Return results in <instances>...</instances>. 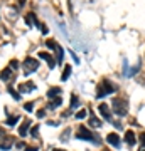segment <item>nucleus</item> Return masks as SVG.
I'll use <instances>...</instances> for the list:
<instances>
[{"label": "nucleus", "instance_id": "nucleus-5", "mask_svg": "<svg viewBox=\"0 0 145 151\" xmlns=\"http://www.w3.org/2000/svg\"><path fill=\"white\" fill-rule=\"evenodd\" d=\"M15 72H17V70L10 69V67L7 65L5 69H4L2 72H0V79H2L4 82H10L12 79H15Z\"/></svg>", "mask_w": 145, "mask_h": 151}, {"label": "nucleus", "instance_id": "nucleus-7", "mask_svg": "<svg viewBox=\"0 0 145 151\" xmlns=\"http://www.w3.org/2000/svg\"><path fill=\"white\" fill-rule=\"evenodd\" d=\"M98 111H100V114H101V116H103L105 119L111 121V109H110V104L101 103L100 106H98Z\"/></svg>", "mask_w": 145, "mask_h": 151}, {"label": "nucleus", "instance_id": "nucleus-10", "mask_svg": "<svg viewBox=\"0 0 145 151\" xmlns=\"http://www.w3.org/2000/svg\"><path fill=\"white\" fill-rule=\"evenodd\" d=\"M39 57H41L42 60H46V62H47V65L51 67V69H52L54 65H56V60H54L52 57L47 54V52H39Z\"/></svg>", "mask_w": 145, "mask_h": 151}, {"label": "nucleus", "instance_id": "nucleus-2", "mask_svg": "<svg viewBox=\"0 0 145 151\" xmlns=\"http://www.w3.org/2000/svg\"><path fill=\"white\" fill-rule=\"evenodd\" d=\"M115 87H113V84L108 79H103L100 84L96 86V97H103V96H106V94H110V92L113 91Z\"/></svg>", "mask_w": 145, "mask_h": 151}, {"label": "nucleus", "instance_id": "nucleus-19", "mask_svg": "<svg viewBox=\"0 0 145 151\" xmlns=\"http://www.w3.org/2000/svg\"><path fill=\"white\" fill-rule=\"evenodd\" d=\"M9 67H10V69H14V70H17V69H19V60H10Z\"/></svg>", "mask_w": 145, "mask_h": 151}, {"label": "nucleus", "instance_id": "nucleus-3", "mask_svg": "<svg viewBox=\"0 0 145 151\" xmlns=\"http://www.w3.org/2000/svg\"><path fill=\"white\" fill-rule=\"evenodd\" d=\"M22 69H24L26 76H29V74H32V72H36V70L39 69V62L36 59H32V57H27V59L22 62Z\"/></svg>", "mask_w": 145, "mask_h": 151}, {"label": "nucleus", "instance_id": "nucleus-9", "mask_svg": "<svg viewBox=\"0 0 145 151\" xmlns=\"http://www.w3.org/2000/svg\"><path fill=\"white\" fill-rule=\"evenodd\" d=\"M106 141H108L111 146H115V148H118L120 143H122V139H120V136L117 134V133H110V134L106 136Z\"/></svg>", "mask_w": 145, "mask_h": 151}, {"label": "nucleus", "instance_id": "nucleus-21", "mask_svg": "<svg viewBox=\"0 0 145 151\" xmlns=\"http://www.w3.org/2000/svg\"><path fill=\"white\" fill-rule=\"evenodd\" d=\"M37 131H39V128H37V126H34V128H32V131H31V134H32L34 138H37V136H39V133H37Z\"/></svg>", "mask_w": 145, "mask_h": 151}, {"label": "nucleus", "instance_id": "nucleus-25", "mask_svg": "<svg viewBox=\"0 0 145 151\" xmlns=\"http://www.w3.org/2000/svg\"><path fill=\"white\" fill-rule=\"evenodd\" d=\"M140 151H145V145H144V146H142V150H140Z\"/></svg>", "mask_w": 145, "mask_h": 151}, {"label": "nucleus", "instance_id": "nucleus-22", "mask_svg": "<svg viewBox=\"0 0 145 151\" xmlns=\"http://www.w3.org/2000/svg\"><path fill=\"white\" fill-rule=\"evenodd\" d=\"M32 106H34V103H27L24 108H26V111H29V113H31V111H32Z\"/></svg>", "mask_w": 145, "mask_h": 151}, {"label": "nucleus", "instance_id": "nucleus-6", "mask_svg": "<svg viewBox=\"0 0 145 151\" xmlns=\"http://www.w3.org/2000/svg\"><path fill=\"white\" fill-rule=\"evenodd\" d=\"M46 45H47V47H51V49H54V52H58V62H61V60H63V55H64V52H63V49H61L59 44L49 39L47 42H46Z\"/></svg>", "mask_w": 145, "mask_h": 151}, {"label": "nucleus", "instance_id": "nucleus-4", "mask_svg": "<svg viewBox=\"0 0 145 151\" xmlns=\"http://www.w3.org/2000/svg\"><path fill=\"white\" fill-rule=\"evenodd\" d=\"M78 138L79 139H88V141H96V143H100V139H98V136L95 134V133H91L90 129H86L85 126H79V129H78Z\"/></svg>", "mask_w": 145, "mask_h": 151}, {"label": "nucleus", "instance_id": "nucleus-18", "mask_svg": "<svg viewBox=\"0 0 145 151\" xmlns=\"http://www.w3.org/2000/svg\"><path fill=\"white\" fill-rule=\"evenodd\" d=\"M86 118V109H81L76 113V119H85Z\"/></svg>", "mask_w": 145, "mask_h": 151}, {"label": "nucleus", "instance_id": "nucleus-20", "mask_svg": "<svg viewBox=\"0 0 145 151\" xmlns=\"http://www.w3.org/2000/svg\"><path fill=\"white\" fill-rule=\"evenodd\" d=\"M5 138H7V133L4 129H0V145L4 143V139H5Z\"/></svg>", "mask_w": 145, "mask_h": 151}, {"label": "nucleus", "instance_id": "nucleus-11", "mask_svg": "<svg viewBox=\"0 0 145 151\" xmlns=\"http://www.w3.org/2000/svg\"><path fill=\"white\" fill-rule=\"evenodd\" d=\"M29 126H31V119H24L20 124V128H19V134L20 136H26L27 134V129H29Z\"/></svg>", "mask_w": 145, "mask_h": 151}, {"label": "nucleus", "instance_id": "nucleus-15", "mask_svg": "<svg viewBox=\"0 0 145 151\" xmlns=\"http://www.w3.org/2000/svg\"><path fill=\"white\" fill-rule=\"evenodd\" d=\"M59 92H61V87H51L49 89V92H47V96L49 97H59Z\"/></svg>", "mask_w": 145, "mask_h": 151}, {"label": "nucleus", "instance_id": "nucleus-23", "mask_svg": "<svg viewBox=\"0 0 145 151\" xmlns=\"http://www.w3.org/2000/svg\"><path fill=\"white\" fill-rule=\"evenodd\" d=\"M15 121H17V118H9V121H7V123H9V124H14Z\"/></svg>", "mask_w": 145, "mask_h": 151}, {"label": "nucleus", "instance_id": "nucleus-26", "mask_svg": "<svg viewBox=\"0 0 145 151\" xmlns=\"http://www.w3.org/2000/svg\"><path fill=\"white\" fill-rule=\"evenodd\" d=\"M52 151H66V150H52Z\"/></svg>", "mask_w": 145, "mask_h": 151}, {"label": "nucleus", "instance_id": "nucleus-24", "mask_svg": "<svg viewBox=\"0 0 145 151\" xmlns=\"http://www.w3.org/2000/svg\"><path fill=\"white\" fill-rule=\"evenodd\" d=\"M37 116H39V118H42V116H44V111H42V109H41V111H37Z\"/></svg>", "mask_w": 145, "mask_h": 151}, {"label": "nucleus", "instance_id": "nucleus-14", "mask_svg": "<svg viewBox=\"0 0 145 151\" xmlns=\"http://www.w3.org/2000/svg\"><path fill=\"white\" fill-rule=\"evenodd\" d=\"M90 126L91 128H100L101 126V121L96 119V116H90Z\"/></svg>", "mask_w": 145, "mask_h": 151}, {"label": "nucleus", "instance_id": "nucleus-8", "mask_svg": "<svg viewBox=\"0 0 145 151\" xmlns=\"http://www.w3.org/2000/svg\"><path fill=\"white\" fill-rule=\"evenodd\" d=\"M36 89V84L34 82H31V81H27V82H22V84H19V87H17V91L19 92H29V91H34Z\"/></svg>", "mask_w": 145, "mask_h": 151}, {"label": "nucleus", "instance_id": "nucleus-17", "mask_svg": "<svg viewBox=\"0 0 145 151\" xmlns=\"http://www.w3.org/2000/svg\"><path fill=\"white\" fill-rule=\"evenodd\" d=\"M71 109H74V108H78V96L76 94H73L71 96V106H69Z\"/></svg>", "mask_w": 145, "mask_h": 151}, {"label": "nucleus", "instance_id": "nucleus-1", "mask_svg": "<svg viewBox=\"0 0 145 151\" xmlns=\"http://www.w3.org/2000/svg\"><path fill=\"white\" fill-rule=\"evenodd\" d=\"M111 109L115 114L125 116V114L128 113V103H127V99H123V97H115L111 101Z\"/></svg>", "mask_w": 145, "mask_h": 151}, {"label": "nucleus", "instance_id": "nucleus-12", "mask_svg": "<svg viewBox=\"0 0 145 151\" xmlns=\"http://www.w3.org/2000/svg\"><path fill=\"white\" fill-rule=\"evenodd\" d=\"M135 141H137L135 133H133V131H127V133H125V143H127V145H130V146H133Z\"/></svg>", "mask_w": 145, "mask_h": 151}, {"label": "nucleus", "instance_id": "nucleus-16", "mask_svg": "<svg viewBox=\"0 0 145 151\" xmlns=\"http://www.w3.org/2000/svg\"><path fill=\"white\" fill-rule=\"evenodd\" d=\"M59 104H61V97H58V99H54L52 103H49L47 108H49V109H56L58 106H59Z\"/></svg>", "mask_w": 145, "mask_h": 151}, {"label": "nucleus", "instance_id": "nucleus-13", "mask_svg": "<svg viewBox=\"0 0 145 151\" xmlns=\"http://www.w3.org/2000/svg\"><path fill=\"white\" fill-rule=\"evenodd\" d=\"M69 76H71V65H64V70L61 74V81H68Z\"/></svg>", "mask_w": 145, "mask_h": 151}]
</instances>
